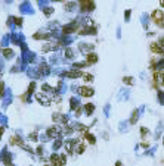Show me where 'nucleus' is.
Masks as SVG:
<instances>
[{
  "label": "nucleus",
  "instance_id": "obj_1",
  "mask_svg": "<svg viewBox=\"0 0 164 166\" xmlns=\"http://www.w3.org/2000/svg\"><path fill=\"white\" fill-rule=\"evenodd\" d=\"M152 21L158 25V27H163V10H155L152 13Z\"/></svg>",
  "mask_w": 164,
  "mask_h": 166
},
{
  "label": "nucleus",
  "instance_id": "obj_2",
  "mask_svg": "<svg viewBox=\"0 0 164 166\" xmlns=\"http://www.w3.org/2000/svg\"><path fill=\"white\" fill-rule=\"evenodd\" d=\"M50 162H52V165H55V166H62L64 165V162H65V156L53 154V156L50 157Z\"/></svg>",
  "mask_w": 164,
  "mask_h": 166
},
{
  "label": "nucleus",
  "instance_id": "obj_3",
  "mask_svg": "<svg viewBox=\"0 0 164 166\" xmlns=\"http://www.w3.org/2000/svg\"><path fill=\"white\" fill-rule=\"evenodd\" d=\"M78 1H80V6H81L83 10H92L95 7L92 0H78Z\"/></svg>",
  "mask_w": 164,
  "mask_h": 166
},
{
  "label": "nucleus",
  "instance_id": "obj_4",
  "mask_svg": "<svg viewBox=\"0 0 164 166\" xmlns=\"http://www.w3.org/2000/svg\"><path fill=\"white\" fill-rule=\"evenodd\" d=\"M78 93H80L83 97H90V96H93V90H92L90 87H80V88H78Z\"/></svg>",
  "mask_w": 164,
  "mask_h": 166
},
{
  "label": "nucleus",
  "instance_id": "obj_5",
  "mask_svg": "<svg viewBox=\"0 0 164 166\" xmlns=\"http://www.w3.org/2000/svg\"><path fill=\"white\" fill-rule=\"evenodd\" d=\"M151 50H152L154 53L163 54V46H160L158 43H152V44H151Z\"/></svg>",
  "mask_w": 164,
  "mask_h": 166
},
{
  "label": "nucleus",
  "instance_id": "obj_6",
  "mask_svg": "<svg viewBox=\"0 0 164 166\" xmlns=\"http://www.w3.org/2000/svg\"><path fill=\"white\" fill-rule=\"evenodd\" d=\"M37 100H38L41 104H46V106H49V104H50V100L47 99L44 94H37Z\"/></svg>",
  "mask_w": 164,
  "mask_h": 166
},
{
  "label": "nucleus",
  "instance_id": "obj_7",
  "mask_svg": "<svg viewBox=\"0 0 164 166\" xmlns=\"http://www.w3.org/2000/svg\"><path fill=\"white\" fill-rule=\"evenodd\" d=\"M98 62V56L95 53H89L87 54V63H96Z\"/></svg>",
  "mask_w": 164,
  "mask_h": 166
},
{
  "label": "nucleus",
  "instance_id": "obj_8",
  "mask_svg": "<svg viewBox=\"0 0 164 166\" xmlns=\"http://www.w3.org/2000/svg\"><path fill=\"white\" fill-rule=\"evenodd\" d=\"M49 135H50V137H58V135H59V128H58V127L49 128Z\"/></svg>",
  "mask_w": 164,
  "mask_h": 166
},
{
  "label": "nucleus",
  "instance_id": "obj_9",
  "mask_svg": "<svg viewBox=\"0 0 164 166\" xmlns=\"http://www.w3.org/2000/svg\"><path fill=\"white\" fill-rule=\"evenodd\" d=\"M83 74L80 72V71H71V72H67V77H70V78H77V77H81Z\"/></svg>",
  "mask_w": 164,
  "mask_h": 166
},
{
  "label": "nucleus",
  "instance_id": "obj_10",
  "mask_svg": "<svg viewBox=\"0 0 164 166\" xmlns=\"http://www.w3.org/2000/svg\"><path fill=\"white\" fill-rule=\"evenodd\" d=\"M86 138H87V141H89L90 144H95V137H93L92 134H86Z\"/></svg>",
  "mask_w": 164,
  "mask_h": 166
},
{
  "label": "nucleus",
  "instance_id": "obj_11",
  "mask_svg": "<svg viewBox=\"0 0 164 166\" xmlns=\"http://www.w3.org/2000/svg\"><path fill=\"white\" fill-rule=\"evenodd\" d=\"M136 118H138V110L133 112V116H132V119H130V122H132V124H136Z\"/></svg>",
  "mask_w": 164,
  "mask_h": 166
},
{
  "label": "nucleus",
  "instance_id": "obj_12",
  "mask_svg": "<svg viewBox=\"0 0 164 166\" xmlns=\"http://www.w3.org/2000/svg\"><path fill=\"white\" fill-rule=\"evenodd\" d=\"M123 81H124V83H127L129 85H132V84H133V78H132V77H127V78H124Z\"/></svg>",
  "mask_w": 164,
  "mask_h": 166
},
{
  "label": "nucleus",
  "instance_id": "obj_13",
  "mask_svg": "<svg viewBox=\"0 0 164 166\" xmlns=\"http://www.w3.org/2000/svg\"><path fill=\"white\" fill-rule=\"evenodd\" d=\"M86 110H87V113H92V112H93V104H87V106H86Z\"/></svg>",
  "mask_w": 164,
  "mask_h": 166
},
{
  "label": "nucleus",
  "instance_id": "obj_14",
  "mask_svg": "<svg viewBox=\"0 0 164 166\" xmlns=\"http://www.w3.org/2000/svg\"><path fill=\"white\" fill-rule=\"evenodd\" d=\"M92 80H93V77H92V75H89V74H87V75H84V81H87V83H89V81H92Z\"/></svg>",
  "mask_w": 164,
  "mask_h": 166
},
{
  "label": "nucleus",
  "instance_id": "obj_15",
  "mask_svg": "<svg viewBox=\"0 0 164 166\" xmlns=\"http://www.w3.org/2000/svg\"><path fill=\"white\" fill-rule=\"evenodd\" d=\"M65 54H67L68 57H73V51H71L70 49H67V50H65Z\"/></svg>",
  "mask_w": 164,
  "mask_h": 166
},
{
  "label": "nucleus",
  "instance_id": "obj_16",
  "mask_svg": "<svg viewBox=\"0 0 164 166\" xmlns=\"http://www.w3.org/2000/svg\"><path fill=\"white\" fill-rule=\"evenodd\" d=\"M3 53H5V56H12V51H11V50H5Z\"/></svg>",
  "mask_w": 164,
  "mask_h": 166
},
{
  "label": "nucleus",
  "instance_id": "obj_17",
  "mask_svg": "<svg viewBox=\"0 0 164 166\" xmlns=\"http://www.w3.org/2000/svg\"><path fill=\"white\" fill-rule=\"evenodd\" d=\"M3 88H5V85H3V83H0V97L3 94Z\"/></svg>",
  "mask_w": 164,
  "mask_h": 166
},
{
  "label": "nucleus",
  "instance_id": "obj_18",
  "mask_svg": "<svg viewBox=\"0 0 164 166\" xmlns=\"http://www.w3.org/2000/svg\"><path fill=\"white\" fill-rule=\"evenodd\" d=\"M15 22H17V24H22V19H21V18H15Z\"/></svg>",
  "mask_w": 164,
  "mask_h": 166
},
{
  "label": "nucleus",
  "instance_id": "obj_19",
  "mask_svg": "<svg viewBox=\"0 0 164 166\" xmlns=\"http://www.w3.org/2000/svg\"><path fill=\"white\" fill-rule=\"evenodd\" d=\"M2 134H3V128H0V137H2Z\"/></svg>",
  "mask_w": 164,
  "mask_h": 166
},
{
  "label": "nucleus",
  "instance_id": "obj_20",
  "mask_svg": "<svg viewBox=\"0 0 164 166\" xmlns=\"http://www.w3.org/2000/svg\"><path fill=\"white\" fill-rule=\"evenodd\" d=\"M117 166H121V163H120V162H117Z\"/></svg>",
  "mask_w": 164,
  "mask_h": 166
},
{
  "label": "nucleus",
  "instance_id": "obj_21",
  "mask_svg": "<svg viewBox=\"0 0 164 166\" xmlns=\"http://www.w3.org/2000/svg\"><path fill=\"white\" fill-rule=\"evenodd\" d=\"M46 166H47V165H46Z\"/></svg>",
  "mask_w": 164,
  "mask_h": 166
}]
</instances>
